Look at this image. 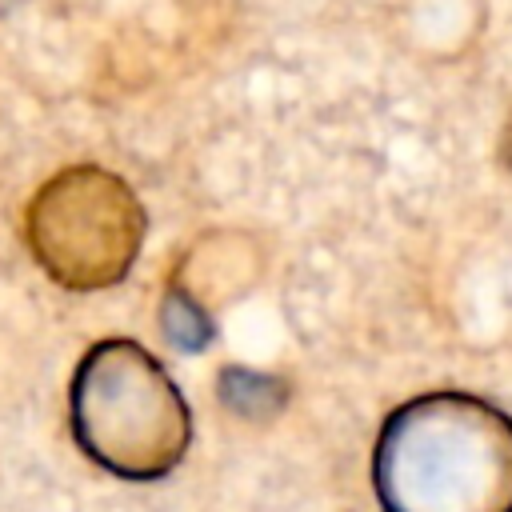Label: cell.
Returning a JSON list of instances; mask_svg holds the SVG:
<instances>
[{"mask_svg": "<svg viewBox=\"0 0 512 512\" xmlns=\"http://www.w3.org/2000/svg\"><path fill=\"white\" fill-rule=\"evenodd\" d=\"M504 160H508V168H512V124H508V132H504Z\"/></svg>", "mask_w": 512, "mask_h": 512, "instance_id": "6", "label": "cell"}, {"mask_svg": "<svg viewBox=\"0 0 512 512\" xmlns=\"http://www.w3.org/2000/svg\"><path fill=\"white\" fill-rule=\"evenodd\" d=\"M160 328L168 332V340L180 352H200L204 344H212L216 336V320L208 312V304H200L188 288L168 284L164 304H160Z\"/></svg>", "mask_w": 512, "mask_h": 512, "instance_id": "4", "label": "cell"}, {"mask_svg": "<svg viewBox=\"0 0 512 512\" xmlns=\"http://www.w3.org/2000/svg\"><path fill=\"white\" fill-rule=\"evenodd\" d=\"M276 384H280L276 376H256V372H248L240 364L224 368L220 380H216L220 400H228V408H236L244 416H260V400H268L272 408H280L284 404V392H268L264 396V388H276Z\"/></svg>", "mask_w": 512, "mask_h": 512, "instance_id": "5", "label": "cell"}, {"mask_svg": "<svg viewBox=\"0 0 512 512\" xmlns=\"http://www.w3.org/2000/svg\"><path fill=\"white\" fill-rule=\"evenodd\" d=\"M148 232V212L124 176L72 164L48 176L24 208V244L40 272L68 292L120 284Z\"/></svg>", "mask_w": 512, "mask_h": 512, "instance_id": "3", "label": "cell"}, {"mask_svg": "<svg viewBox=\"0 0 512 512\" xmlns=\"http://www.w3.org/2000/svg\"><path fill=\"white\" fill-rule=\"evenodd\" d=\"M380 512H512V416L476 392L396 404L372 448Z\"/></svg>", "mask_w": 512, "mask_h": 512, "instance_id": "1", "label": "cell"}, {"mask_svg": "<svg viewBox=\"0 0 512 512\" xmlns=\"http://www.w3.org/2000/svg\"><path fill=\"white\" fill-rule=\"evenodd\" d=\"M12 4H16V0H0V16H8V12H12Z\"/></svg>", "mask_w": 512, "mask_h": 512, "instance_id": "7", "label": "cell"}, {"mask_svg": "<svg viewBox=\"0 0 512 512\" xmlns=\"http://www.w3.org/2000/svg\"><path fill=\"white\" fill-rule=\"evenodd\" d=\"M68 428L96 468L132 484H152L184 460L192 444V408L140 340L104 336L72 372Z\"/></svg>", "mask_w": 512, "mask_h": 512, "instance_id": "2", "label": "cell"}]
</instances>
